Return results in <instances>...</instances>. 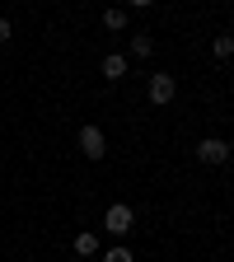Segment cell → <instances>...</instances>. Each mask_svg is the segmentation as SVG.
<instances>
[{"label": "cell", "instance_id": "cell-1", "mask_svg": "<svg viewBox=\"0 0 234 262\" xmlns=\"http://www.w3.org/2000/svg\"><path fill=\"white\" fill-rule=\"evenodd\" d=\"M131 225H136V211H131V206H122V202H117V206H108V211H103V229H108V234H117V239H122V234H131Z\"/></svg>", "mask_w": 234, "mask_h": 262}, {"label": "cell", "instance_id": "cell-9", "mask_svg": "<svg viewBox=\"0 0 234 262\" xmlns=\"http://www.w3.org/2000/svg\"><path fill=\"white\" fill-rule=\"evenodd\" d=\"M225 56H234V38H229V33L216 38V61H225Z\"/></svg>", "mask_w": 234, "mask_h": 262}, {"label": "cell", "instance_id": "cell-11", "mask_svg": "<svg viewBox=\"0 0 234 262\" xmlns=\"http://www.w3.org/2000/svg\"><path fill=\"white\" fill-rule=\"evenodd\" d=\"M0 42H10V19H0Z\"/></svg>", "mask_w": 234, "mask_h": 262}, {"label": "cell", "instance_id": "cell-2", "mask_svg": "<svg viewBox=\"0 0 234 262\" xmlns=\"http://www.w3.org/2000/svg\"><path fill=\"white\" fill-rule=\"evenodd\" d=\"M80 155H84V159H103V155H108L103 126H80Z\"/></svg>", "mask_w": 234, "mask_h": 262}, {"label": "cell", "instance_id": "cell-7", "mask_svg": "<svg viewBox=\"0 0 234 262\" xmlns=\"http://www.w3.org/2000/svg\"><path fill=\"white\" fill-rule=\"evenodd\" d=\"M103 28H108V33L126 28V10H103Z\"/></svg>", "mask_w": 234, "mask_h": 262}, {"label": "cell", "instance_id": "cell-8", "mask_svg": "<svg viewBox=\"0 0 234 262\" xmlns=\"http://www.w3.org/2000/svg\"><path fill=\"white\" fill-rule=\"evenodd\" d=\"M75 253H80V257H94V253H98V239H94V234H80V239H75Z\"/></svg>", "mask_w": 234, "mask_h": 262}, {"label": "cell", "instance_id": "cell-5", "mask_svg": "<svg viewBox=\"0 0 234 262\" xmlns=\"http://www.w3.org/2000/svg\"><path fill=\"white\" fill-rule=\"evenodd\" d=\"M122 75H126V56H117V52L103 56V80H122Z\"/></svg>", "mask_w": 234, "mask_h": 262}, {"label": "cell", "instance_id": "cell-3", "mask_svg": "<svg viewBox=\"0 0 234 262\" xmlns=\"http://www.w3.org/2000/svg\"><path fill=\"white\" fill-rule=\"evenodd\" d=\"M197 159H202V164H225L229 159V141H220V136L197 141Z\"/></svg>", "mask_w": 234, "mask_h": 262}, {"label": "cell", "instance_id": "cell-6", "mask_svg": "<svg viewBox=\"0 0 234 262\" xmlns=\"http://www.w3.org/2000/svg\"><path fill=\"white\" fill-rule=\"evenodd\" d=\"M126 47H131V56H150V52H155V42L145 38V33H136V38H126Z\"/></svg>", "mask_w": 234, "mask_h": 262}, {"label": "cell", "instance_id": "cell-4", "mask_svg": "<svg viewBox=\"0 0 234 262\" xmlns=\"http://www.w3.org/2000/svg\"><path fill=\"white\" fill-rule=\"evenodd\" d=\"M178 80L174 75H150V103H174Z\"/></svg>", "mask_w": 234, "mask_h": 262}, {"label": "cell", "instance_id": "cell-10", "mask_svg": "<svg viewBox=\"0 0 234 262\" xmlns=\"http://www.w3.org/2000/svg\"><path fill=\"white\" fill-rule=\"evenodd\" d=\"M103 262H136V257H131V248H108Z\"/></svg>", "mask_w": 234, "mask_h": 262}]
</instances>
